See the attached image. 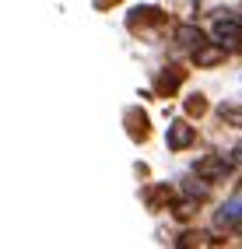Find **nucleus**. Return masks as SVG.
<instances>
[{"label":"nucleus","instance_id":"4","mask_svg":"<svg viewBox=\"0 0 242 249\" xmlns=\"http://www.w3.org/2000/svg\"><path fill=\"white\" fill-rule=\"evenodd\" d=\"M175 39H179L183 46H193V49H200V46H204V32H200V28H193V25H183L179 32H175Z\"/></svg>","mask_w":242,"mask_h":249},{"label":"nucleus","instance_id":"5","mask_svg":"<svg viewBox=\"0 0 242 249\" xmlns=\"http://www.w3.org/2000/svg\"><path fill=\"white\" fill-rule=\"evenodd\" d=\"M221 56H225V46H221V42H218V46H207V42H204V46L197 49V63H218Z\"/></svg>","mask_w":242,"mask_h":249},{"label":"nucleus","instance_id":"7","mask_svg":"<svg viewBox=\"0 0 242 249\" xmlns=\"http://www.w3.org/2000/svg\"><path fill=\"white\" fill-rule=\"evenodd\" d=\"M186 109H190V112H204V102H200V98H190Z\"/></svg>","mask_w":242,"mask_h":249},{"label":"nucleus","instance_id":"2","mask_svg":"<svg viewBox=\"0 0 242 249\" xmlns=\"http://www.w3.org/2000/svg\"><path fill=\"white\" fill-rule=\"evenodd\" d=\"M225 172H228L225 155H221V158H204V161L197 165V176H204V179H218V176H225Z\"/></svg>","mask_w":242,"mask_h":249},{"label":"nucleus","instance_id":"3","mask_svg":"<svg viewBox=\"0 0 242 249\" xmlns=\"http://www.w3.org/2000/svg\"><path fill=\"white\" fill-rule=\"evenodd\" d=\"M190 141H193V126H186V123L169 126V147H186Z\"/></svg>","mask_w":242,"mask_h":249},{"label":"nucleus","instance_id":"1","mask_svg":"<svg viewBox=\"0 0 242 249\" xmlns=\"http://www.w3.org/2000/svg\"><path fill=\"white\" fill-rule=\"evenodd\" d=\"M214 39H218L221 46H239V42H242V21H235V18L218 21V25H214Z\"/></svg>","mask_w":242,"mask_h":249},{"label":"nucleus","instance_id":"6","mask_svg":"<svg viewBox=\"0 0 242 249\" xmlns=\"http://www.w3.org/2000/svg\"><path fill=\"white\" fill-rule=\"evenodd\" d=\"M221 116H225V120H232V123H239V126H242V109H221Z\"/></svg>","mask_w":242,"mask_h":249},{"label":"nucleus","instance_id":"8","mask_svg":"<svg viewBox=\"0 0 242 249\" xmlns=\"http://www.w3.org/2000/svg\"><path fill=\"white\" fill-rule=\"evenodd\" d=\"M239 161H242V147H239Z\"/></svg>","mask_w":242,"mask_h":249}]
</instances>
